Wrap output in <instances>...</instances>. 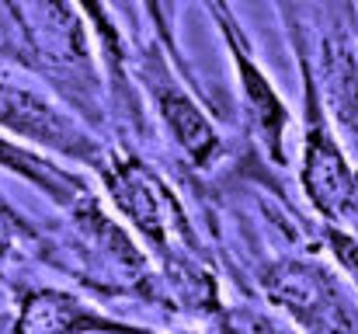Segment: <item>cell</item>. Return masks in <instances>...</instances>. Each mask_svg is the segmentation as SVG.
I'll use <instances>...</instances> for the list:
<instances>
[{"instance_id":"1","label":"cell","mask_w":358,"mask_h":334,"mask_svg":"<svg viewBox=\"0 0 358 334\" xmlns=\"http://www.w3.org/2000/svg\"><path fill=\"white\" fill-rule=\"evenodd\" d=\"M94 181L108 206L119 213V220L139 237V244L157 261L167 303L174 310L206 317L209 324L230 328L220 279L209 268L199 230L164 171L153 167L143 153L129 150L125 143H112L105 164L94 171Z\"/></svg>"},{"instance_id":"2","label":"cell","mask_w":358,"mask_h":334,"mask_svg":"<svg viewBox=\"0 0 358 334\" xmlns=\"http://www.w3.org/2000/svg\"><path fill=\"white\" fill-rule=\"evenodd\" d=\"M77 0H0V53L105 139L119 129L108 74Z\"/></svg>"},{"instance_id":"3","label":"cell","mask_w":358,"mask_h":334,"mask_svg":"<svg viewBox=\"0 0 358 334\" xmlns=\"http://www.w3.org/2000/svg\"><path fill=\"white\" fill-rule=\"evenodd\" d=\"M63 216L66 220L59 230H49V251L42 265L105 300L171 307L157 261L98 188L77 206L63 209Z\"/></svg>"},{"instance_id":"4","label":"cell","mask_w":358,"mask_h":334,"mask_svg":"<svg viewBox=\"0 0 358 334\" xmlns=\"http://www.w3.org/2000/svg\"><path fill=\"white\" fill-rule=\"evenodd\" d=\"M289 42L299 67L303 84V150H299V188L306 206L320 223L358 230V164L352 160L327 102L320 91L317 67L310 63V49L303 39L299 18L285 14Z\"/></svg>"},{"instance_id":"5","label":"cell","mask_w":358,"mask_h":334,"mask_svg":"<svg viewBox=\"0 0 358 334\" xmlns=\"http://www.w3.org/2000/svg\"><path fill=\"white\" fill-rule=\"evenodd\" d=\"M132 81L143 91L146 109L160 122V129L171 136L178 153L195 167V171H213L227 160V139L216 129L209 105L202 95L185 81V74L174 67L167 46L150 32L136 49H132Z\"/></svg>"},{"instance_id":"6","label":"cell","mask_w":358,"mask_h":334,"mask_svg":"<svg viewBox=\"0 0 358 334\" xmlns=\"http://www.w3.org/2000/svg\"><path fill=\"white\" fill-rule=\"evenodd\" d=\"M254 286L303 331H358V289L317 254H275L254 268Z\"/></svg>"},{"instance_id":"7","label":"cell","mask_w":358,"mask_h":334,"mask_svg":"<svg viewBox=\"0 0 358 334\" xmlns=\"http://www.w3.org/2000/svg\"><path fill=\"white\" fill-rule=\"evenodd\" d=\"M0 129L14 139H24L45 153H56L84 171H98L108 157L112 139L91 129L70 105L52 91L21 84L0 74Z\"/></svg>"},{"instance_id":"8","label":"cell","mask_w":358,"mask_h":334,"mask_svg":"<svg viewBox=\"0 0 358 334\" xmlns=\"http://www.w3.org/2000/svg\"><path fill=\"white\" fill-rule=\"evenodd\" d=\"M216 28H220V39H223L230 67H234V84H237V102L247 136L271 167H285L289 164L285 136L292 125V109L285 105L282 91L271 84V77L257 63L243 25H216Z\"/></svg>"},{"instance_id":"9","label":"cell","mask_w":358,"mask_h":334,"mask_svg":"<svg viewBox=\"0 0 358 334\" xmlns=\"http://www.w3.org/2000/svg\"><path fill=\"white\" fill-rule=\"evenodd\" d=\"M14 317L10 331L17 334H66V331H139L136 321L108 314L105 307L91 303L77 289L49 286V282H14Z\"/></svg>"},{"instance_id":"10","label":"cell","mask_w":358,"mask_h":334,"mask_svg":"<svg viewBox=\"0 0 358 334\" xmlns=\"http://www.w3.org/2000/svg\"><path fill=\"white\" fill-rule=\"evenodd\" d=\"M0 171L21 178L24 185H31L38 195H45L59 213L77 206L84 195L94 192L87 171H77V164H63V157L45 153L24 139H14L0 129Z\"/></svg>"},{"instance_id":"11","label":"cell","mask_w":358,"mask_h":334,"mask_svg":"<svg viewBox=\"0 0 358 334\" xmlns=\"http://www.w3.org/2000/svg\"><path fill=\"white\" fill-rule=\"evenodd\" d=\"M45 251H49V230L38 226L0 192V275L14 261H45Z\"/></svg>"},{"instance_id":"12","label":"cell","mask_w":358,"mask_h":334,"mask_svg":"<svg viewBox=\"0 0 358 334\" xmlns=\"http://www.w3.org/2000/svg\"><path fill=\"white\" fill-rule=\"evenodd\" d=\"M317 237H320V247L331 254V261L348 275V282L358 289V230L317 220Z\"/></svg>"},{"instance_id":"13","label":"cell","mask_w":358,"mask_h":334,"mask_svg":"<svg viewBox=\"0 0 358 334\" xmlns=\"http://www.w3.org/2000/svg\"><path fill=\"white\" fill-rule=\"evenodd\" d=\"M143 4V14H146V25H150V32L167 46V53H171V60H174V67L185 74V81L206 98V91H202V84H199V77L192 74V67H188V60H185V53H181V46H178V25H171V18L164 14V7H160V0H139Z\"/></svg>"},{"instance_id":"14","label":"cell","mask_w":358,"mask_h":334,"mask_svg":"<svg viewBox=\"0 0 358 334\" xmlns=\"http://www.w3.org/2000/svg\"><path fill=\"white\" fill-rule=\"evenodd\" d=\"M206 7H209V14H213L216 25H240V18L230 0H206Z\"/></svg>"}]
</instances>
